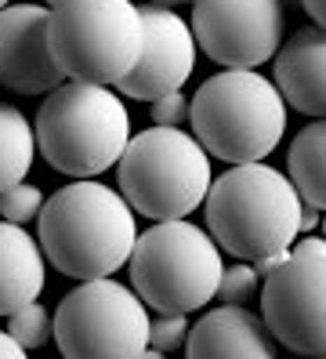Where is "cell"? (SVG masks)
Masks as SVG:
<instances>
[{
  "mask_svg": "<svg viewBox=\"0 0 326 359\" xmlns=\"http://www.w3.org/2000/svg\"><path fill=\"white\" fill-rule=\"evenodd\" d=\"M135 240V207L98 178H76L40 207V250L62 276H113L127 265Z\"/></svg>",
  "mask_w": 326,
  "mask_h": 359,
  "instance_id": "cell-1",
  "label": "cell"
},
{
  "mask_svg": "<svg viewBox=\"0 0 326 359\" xmlns=\"http://www.w3.org/2000/svg\"><path fill=\"white\" fill-rule=\"evenodd\" d=\"M207 229L225 255L257 262L283 255L301 236V193L265 160L232 163L207 189Z\"/></svg>",
  "mask_w": 326,
  "mask_h": 359,
  "instance_id": "cell-2",
  "label": "cell"
},
{
  "mask_svg": "<svg viewBox=\"0 0 326 359\" xmlns=\"http://www.w3.org/2000/svg\"><path fill=\"white\" fill-rule=\"evenodd\" d=\"M33 135L40 156L55 171L69 178H102L130 142V113L109 83L73 80L48 91Z\"/></svg>",
  "mask_w": 326,
  "mask_h": 359,
  "instance_id": "cell-3",
  "label": "cell"
},
{
  "mask_svg": "<svg viewBox=\"0 0 326 359\" xmlns=\"http://www.w3.org/2000/svg\"><path fill=\"white\" fill-rule=\"evenodd\" d=\"M290 105L276 80L257 69H222L189 102V123L200 145L225 163L269 160L287 135Z\"/></svg>",
  "mask_w": 326,
  "mask_h": 359,
  "instance_id": "cell-4",
  "label": "cell"
},
{
  "mask_svg": "<svg viewBox=\"0 0 326 359\" xmlns=\"http://www.w3.org/2000/svg\"><path fill=\"white\" fill-rule=\"evenodd\" d=\"M116 178L135 215L167 222L189 218L192 210L203 207L214 167L196 135L152 123L149 131L130 135L123 156L116 160Z\"/></svg>",
  "mask_w": 326,
  "mask_h": 359,
  "instance_id": "cell-5",
  "label": "cell"
},
{
  "mask_svg": "<svg viewBox=\"0 0 326 359\" xmlns=\"http://www.w3.org/2000/svg\"><path fill=\"white\" fill-rule=\"evenodd\" d=\"M127 265L130 287L156 312H196L210 305L225 269L210 229L189 218L152 222V229L138 232Z\"/></svg>",
  "mask_w": 326,
  "mask_h": 359,
  "instance_id": "cell-6",
  "label": "cell"
},
{
  "mask_svg": "<svg viewBox=\"0 0 326 359\" xmlns=\"http://www.w3.org/2000/svg\"><path fill=\"white\" fill-rule=\"evenodd\" d=\"M142 44L145 22L135 0H58L51 8V55L65 80L120 83Z\"/></svg>",
  "mask_w": 326,
  "mask_h": 359,
  "instance_id": "cell-7",
  "label": "cell"
},
{
  "mask_svg": "<svg viewBox=\"0 0 326 359\" xmlns=\"http://www.w3.org/2000/svg\"><path fill=\"white\" fill-rule=\"evenodd\" d=\"M51 316L65 359H142L149 348V305L113 276L83 280Z\"/></svg>",
  "mask_w": 326,
  "mask_h": 359,
  "instance_id": "cell-8",
  "label": "cell"
},
{
  "mask_svg": "<svg viewBox=\"0 0 326 359\" xmlns=\"http://www.w3.org/2000/svg\"><path fill=\"white\" fill-rule=\"evenodd\" d=\"M261 320L279 345L301 355H326V255L290 247L261 276Z\"/></svg>",
  "mask_w": 326,
  "mask_h": 359,
  "instance_id": "cell-9",
  "label": "cell"
},
{
  "mask_svg": "<svg viewBox=\"0 0 326 359\" xmlns=\"http://www.w3.org/2000/svg\"><path fill=\"white\" fill-rule=\"evenodd\" d=\"M192 33L207 58L225 69H257L276 58L287 29L283 0H196Z\"/></svg>",
  "mask_w": 326,
  "mask_h": 359,
  "instance_id": "cell-10",
  "label": "cell"
},
{
  "mask_svg": "<svg viewBox=\"0 0 326 359\" xmlns=\"http://www.w3.org/2000/svg\"><path fill=\"white\" fill-rule=\"evenodd\" d=\"M142 22H145V44L142 55L116 88L135 98V102H156L160 95L182 91V83L196 69V44L192 26H185L182 15H174L170 8L142 4Z\"/></svg>",
  "mask_w": 326,
  "mask_h": 359,
  "instance_id": "cell-11",
  "label": "cell"
},
{
  "mask_svg": "<svg viewBox=\"0 0 326 359\" xmlns=\"http://www.w3.org/2000/svg\"><path fill=\"white\" fill-rule=\"evenodd\" d=\"M0 83L18 95H48L65 73L51 55V8H0Z\"/></svg>",
  "mask_w": 326,
  "mask_h": 359,
  "instance_id": "cell-12",
  "label": "cell"
},
{
  "mask_svg": "<svg viewBox=\"0 0 326 359\" xmlns=\"http://www.w3.org/2000/svg\"><path fill=\"white\" fill-rule=\"evenodd\" d=\"M276 337L247 305H217L196 327H189L185 352L192 359H272Z\"/></svg>",
  "mask_w": 326,
  "mask_h": 359,
  "instance_id": "cell-13",
  "label": "cell"
},
{
  "mask_svg": "<svg viewBox=\"0 0 326 359\" xmlns=\"http://www.w3.org/2000/svg\"><path fill=\"white\" fill-rule=\"evenodd\" d=\"M276 88L304 116H326V29H297L276 51Z\"/></svg>",
  "mask_w": 326,
  "mask_h": 359,
  "instance_id": "cell-14",
  "label": "cell"
},
{
  "mask_svg": "<svg viewBox=\"0 0 326 359\" xmlns=\"http://www.w3.org/2000/svg\"><path fill=\"white\" fill-rule=\"evenodd\" d=\"M48 287V258L40 240L22 225L0 218V316L36 302Z\"/></svg>",
  "mask_w": 326,
  "mask_h": 359,
  "instance_id": "cell-15",
  "label": "cell"
},
{
  "mask_svg": "<svg viewBox=\"0 0 326 359\" xmlns=\"http://www.w3.org/2000/svg\"><path fill=\"white\" fill-rule=\"evenodd\" d=\"M287 175L304 203L326 210V116L297 131L287 153Z\"/></svg>",
  "mask_w": 326,
  "mask_h": 359,
  "instance_id": "cell-16",
  "label": "cell"
},
{
  "mask_svg": "<svg viewBox=\"0 0 326 359\" xmlns=\"http://www.w3.org/2000/svg\"><path fill=\"white\" fill-rule=\"evenodd\" d=\"M36 156V135L26 113L0 102V193L15 182H26Z\"/></svg>",
  "mask_w": 326,
  "mask_h": 359,
  "instance_id": "cell-17",
  "label": "cell"
},
{
  "mask_svg": "<svg viewBox=\"0 0 326 359\" xmlns=\"http://www.w3.org/2000/svg\"><path fill=\"white\" fill-rule=\"evenodd\" d=\"M8 334H11L26 352H33V348L48 345L51 337H55V316L43 309L40 298H36V302H29V305L8 312Z\"/></svg>",
  "mask_w": 326,
  "mask_h": 359,
  "instance_id": "cell-18",
  "label": "cell"
},
{
  "mask_svg": "<svg viewBox=\"0 0 326 359\" xmlns=\"http://www.w3.org/2000/svg\"><path fill=\"white\" fill-rule=\"evenodd\" d=\"M40 207H43V193L29 182H15L11 189L0 193V218H8L15 225H29L40 218Z\"/></svg>",
  "mask_w": 326,
  "mask_h": 359,
  "instance_id": "cell-19",
  "label": "cell"
},
{
  "mask_svg": "<svg viewBox=\"0 0 326 359\" xmlns=\"http://www.w3.org/2000/svg\"><path fill=\"white\" fill-rule=\"evenodd\" d=\"M257 290H261V276H257L254 262H236L222 269V283H217V298L222 302L247 305Z\"/></svg>",
  "mask_w": 326,
  "mask_h": 359,
  "instance_id": "cell-20",
  "label": "cell"
},
{
  "mask_svg": "<svg viewBox=\"0 0 326 359\" xmlns=\"http://www.w3.org/2000/svg\"><path fill=\"white\" fill-rule=\"evenodd\" d=\"M189 337V312H156L149 316V345L156 352H178Z\"/></svg>",
  "mask_w": 326,
  "mask_h": 359,
  "instance_id": "cell-21",
  "label": "cell"
},
{
  "mask_svg": "<svg viewBox=\"0 0 326 359\" xmlns=\"http://www.w3.org/2000/svg\"><path fill=\"white\" fill-rule=\"evenodd\" d=\"M189 120V98L182 91L160 95L152 102V123H163V128H185Z\"/></svg>",
  "mask_w": 326,
  "mask_h": 359,
  "instance_id": "cell-22",
  "label": "cell"
},
{
  "mask_svg": "<svg viewBox=\"0 0 326 359\" xmlns=\"http://www.w3.org/2000/svg\"><path fill=\"white\" fill-rule=\"evenodd\" d=\"M0 359H26V348L4 330H0Z\"/></svg>",
  "mask_w": 326,
  "mask_h": 359,
  "instance_id": "cell-23",
  "label": "cell"
},
{
  "mask_svg": "<svg viewBox=\"0 0 326 359\" xmlns=\"http://www.w3.org/2000/svg\"><path fill=\"white\" fill-rule=\"evenodd\" d=\"M319 222H322V210L301 200V232H308V229H319Z\"/></svg>",
  "mask_w": 326,
  "mask_h": 359,
  "instance_id": "cell-24",
  "label": "cell"
},
{
  "mask_svg": "<svg viewBox=\"0 0 326 359\" xmlns=\"http://www.w3.org/2000/svg\"><path fill=\"white\" fill-rule=\"evenodd\" d=\"M301 8L308 11V18H312L315 26L326 29V0H301Z\"/></svg>",
  "mask_w": 326,
  "mask_h": 359,
  "instance_id": "cell-25",
  "label": "cell"
},
{
  "mask_svg": "<svg viewBox=\"0 0 326 359\" xmlns=\"http://www.w3.org/2000/svg\"><path fill=\"white\" fill-rule=\"evenodd\" d=\"M319 229H322V236H326V210H322V222H319Z\"/></svg>",
  "mask_w": 326,
  "mask_h": 359,
  "instance_id": "cell-26",
  "label": "cell"
},
{
  "mask_svg": "<svg viewBox=\"0 0 326 359\" xmlns=\"http://www.w3.org/2000/svg\"><path fill=\"white\" fill-rule=\"evenodd\" d=\"M8 4H11V0H0V8H8Z\"/></svg>",
  "mask_w": 326,
  "mask_h": 359,
  "instance_id": "cell-27",
  "label": "cell"
},
{
  "mask_svg": "<svg viewBox=\"0 0 326 359\" xmlns=\"http://www.w3.org/2000/svg\"><path fill=\"white\" fill-rule=\"evenodd\" d=\"M290 4H297V8H301V0H290Z\"/></svg>",
  "mask_w": 326,
  "mask_h": 359,
  "instance_id": "cell-28",
  "label": "cell"
},
{
  "mask_svg": "<svg viewBox=\"0 0 326 359\" xmlns=\"http://www.w3.org/2000/svg\"><path fill=\"white\" fill-rule=\"evenodd\" d=\"M48 4H51V8H55V4H58V0H48Z\"/></svg>",
  "mask_w": 326,
  "mask_h": 359,
  "instance_id": "cell-29",
  "label": "cell"
},
{
  "mask_svg": "<svg viewBox=\"0 0 326 359\" xmlns=\"http://www.w3.org/2000/svg\"><path fill=\"white\" fill-rule=\"evenodd\" d=\"M192 4H196V0H192Z\"/></svg>",
  "mask_w": 326,
  "mask_h": 359,
  "instance_id": "cell-30",
  "label": "cell"
}]
</instances>
